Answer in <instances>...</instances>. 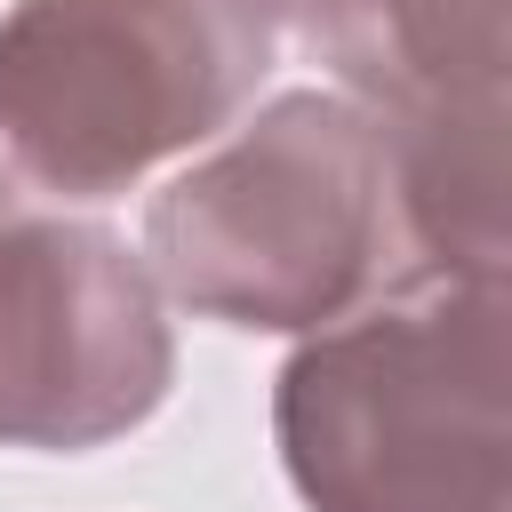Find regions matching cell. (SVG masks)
Listing matches in <instances>:
<instances>
[{"label": "cell", "mask_w": 512, "mask_h": 512, "mask_svg": "<svg viewBox=\"0 0 512 512\" xmlns=\"http://www.w3.org/2000/svg\"><path fill=\"white\" fill-rule=\"evenodd\" d=\"M280 456L312 512H512L504 280H408L280 368Z\"/></svg>", "instance_id": "1"}, {"label": "cell", "mask_w": 512, "mask_h": 512, "mask_svg": "<svg viewBox=\"0 0 512 512\" xmlns=\"http://www.w3.org/2000/svg\"><path fill=\"white\" fill-rule=\"evenodd\" d=\"M400 248L392 128L352 96H280L144 216V272L224 328H328Z\"/></svg>", "instance_id": "2"}, {"label": "cell", "mask_w": 512, "mask_h": 512, "mask_svg": "<svg viewBox=\"0 0 512 512\" xmlns=\"http://www.w3.org/2000/svg\"><path fill=\"white\" fill-rule=\"evenodd\" d=\"M272 0H24L0 24V168L104 200L208 144L264 80Z\"/></svg>", "instance_id": "3"}, {"label": "cell", "mask_w": 512, "mask_h": 512, "mask_svg": "<svg viewBox=\"0 0 512 512\" xmlns=\"http://www.w3.org/2000/svg\"><path fill=\"white\" fill-rule=\"evenodd\" d=\"M176 376L144 256L0 168V448L136 432Z\"/></svg>", "instance_id": "4"}]
</instances>
